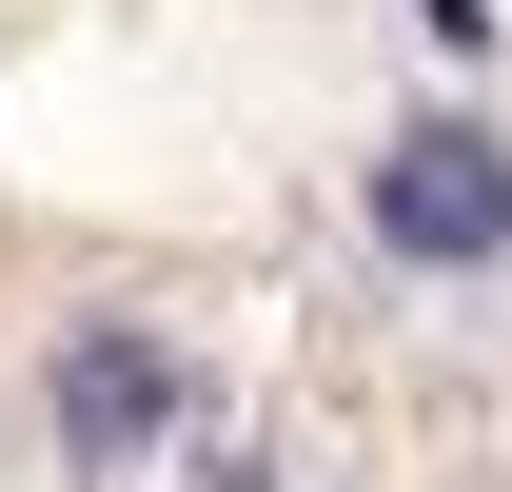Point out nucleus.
<instances>
[{
	"mask_svg": "<svg viewBox=\"0 0 512 492\" xmlns=\"http://www.w3.org/2000/svg\"><path fill=\"white\" fill-rule=\"evenodd\" d=\"M355 237H375L394 276H493L512 256V138L493 119H394L375 158H355Z\"/></svg>",
	"mask_w": 512,
	"mask_h": 492,
	"instance_id": "nucleus-1",
	"label": "nucleus"
},
{
	"mask_svg": "<svg viewBox=\"0 0 512 492\" xmlns=\"http://www.w3.org/2000/svg\"><path fill=\"white\" fill-rule=\"evenodd\" d=\"M178 433V355L138 335V315H99V335H60V453L79 473H138Z\"/></svg>",
	"mask_w": 512,
	"mask_h": 492,
	"instance_id": "nucleus-2",
	"label": "nucleus"
},
{
	"mask_svg": "<svg viewBox=\"0 0 512 492\" xmlns=\"http://www.w3.org/2000/svg\"><path fill=\"white\" fill-rule=\"evenodd\" d=\"M217 492H256V473H217Z\"/></svg>",
	"mask_w": 512,
	"mask_h": 492,
	"instance_id": "nucleus-3",
	"label": "nucleus"
}]
</instances>
